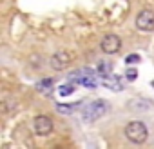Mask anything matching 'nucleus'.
Here are the masks:
<instances>
[{"label": "nucleus", "instance_id": "12", "mask_svg": "<svg viewBox=\"0 0 154 149\" xmlns=\"http://www.w3.org/2000/svg\"><path fill=\"white\" fill-rule=\"evenodd\" d=\"M136 69H127V73H125V77H127V80H136Z\"/></svg>", "mask_w": 154, "mask_h": 149}, {"label": "nucleus", "instance_id": "10", "mask_svg": "<svg viewBox=\"0 0 154 149\" xmlns=\"http://www.w3.org/2000/svg\"><path fill=\"white\" fill-rule=\"evenodd\" d=\"M53 86H54L53 80H40V82L36 84V89H38L40 93H49V91L53 89Z\"/></svg>", "mask_w": 154, "mask_h": 149}, {"label": "nucleus", "instance_id": "1", "mask_svg": "<svg viewBox=\"0 0 154 149\" xmlns=\"http://www.w3.org/2000/svg\"><path fill=\"white\" fill-rule=\"evenodd\" d=\"M125 136L127 140H131L132 144H143L147 138H149V129L143 122L140 120H134V122H129L125 125Z\"/></svg>", "mask_w": 154, "mask_h": 149}, {"label": "nucleus", "instance_id": "2", "mask_svg": "<svg viewBox=\"0 0 154 149\" xmlns=\"http://www.w3.org/2000/svg\"><path fill=\"white\" fill-rule=\"evenodd\" d=\"M107 111H109V102H107V100H94V102H91L87 107H84L82 118H84V122H96V120L102 118Z\"/></svg>", "mask_w": 154, "mask_h": 149}, {"label": "nucleus", "instance_id": "8", "mask_svg": "<svg viewBox=\"0 0 154 149\" xmlns=\"http://www.w3.org/2000/svg\"><path fill=\"white\" fill-rule=\"evenodd\" d=\"M96 73H98V77H109V74L112 73V64L109 62V60H102L100 64H98V67H96Z\"/></svg>", "mask_w": 154, "mask_h": 149}, {"label": "nucleus", "instance_id": "7", "mask_svg": "<svg viewBox=\"0 0 154 149\" xmlns=\"http://www.w3.org/2000/svg\"><path fill=\"white\" fill-rule=\"evenodd\" d=\"M102 84L103 86H107V87H111L112 91H122L123 89V84H122V80L120 78H116V77H103V80H102Z\"/></svg>", "mask_w": 154, "mask_h": 149}, {"label": "nucleus", "instance_id": "9", "mask_svg": "<svg viewBox=\"0 0 154 149\" xmlns=\"http://www.w3.org/2000/svg\"><path fill=\"white\" fill-rule=\"evenodd\" d=\"M80 106H82V102H76V104H58V106H56V109H58V113L71 115V113H74L76 109H78Z\"/></svg>", "mask_w": 154, "mask_h": 149}, {"label": "nucleus", "instance_id": "6", "mask_svg": "<svg viewBox=\"0 0 154 149\" xmlns=\"http://www.w3.org/2000/svg\"><path fill=\"white\" fill-rule=\"evenodd\" d=\"M51 67L54 69V71H62V69H65V67H69V64H71V55L67 53V51H58V53H54L53 56H51Z\"/></svg>", "mask_w": 154, "mask_h": 149}, {"label": "nucleus", "instance_id": "11", "mask_svg": "<svg viewBox=\"0 0 154 149\" xmlns=\"http://www.w3.org/2000/svg\"><path fill=\"white\" fill-rule=\"evenodd\" d=\"M74 89H76V82H71V80H69V84H63V86L58 87L60 95H63V97H65V95H71Z\"/></svg>", "mask_w": 154, "mask_h": 149}, {"label": "nucleus", "instance_id": "3", "mask_svg": "<svg viewBox=\"0 0 154 149\" xmlns=\"http://www.w3.org/2000/svg\"><path fill=\"white\" fill-rule=\"evenodd\" d=\"M100 47H102V51H103L105 55H114V53H118V51L122 49V38H120L118 35L109 33V35H105V36L102 38Z\"/></svg>", "mask_w": 154, "mask_h": 149}, {"label": "nucleus", "instance_id": "4", "mask_svg": "<svg viewBox=\"0 0 154 149\" xmlns=\"http://www.w3.org/2000/svg\"><path fill=\"white\" fill-rule=\"evenodd\" d=\"M136 27L140 31H152L154 29V11L152 9H141L136 17Z\"/></svg>", "mask_w": 154, "mask_h": 149}, {"label": "nucleus", "instance_id": "5", "mask_svg": "<svg viewBox=\"0 0 154 149\" xmlns=\"http://www.w3.org/2000/svg\"><path fill=\"white\" fill-rule=\"evenodd\" d=\"M33 129L38 136H45L53 131V120L45 115H38L35 120H33Z\"/></svg>", "mask_w": 154, "mask_h": 149}, {"label": "nucleus", "instance_id": "13", "mask_svg": "<svg viewBox=\"0 0 154 149\" xmlns=\"http://www.w3.org/2000/svg\"><path fill=\"white\" fill-rule=\"evenodd\" d=\"M138 60H140V55H129V56L125 58V62H127V64H136Z\"/></svg>", "mask_w": 154, "mask_h": 149}]
</instances>
